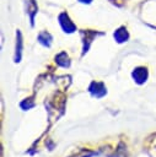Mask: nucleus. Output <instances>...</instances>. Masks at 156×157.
<instances>
[{
    "label": "nucleus",
    "mask_w": 156,
    "mask_h": 157,
    "mask_svg": "<svg viewBox=\"0 0 156 157\" xmlns=\"http://www.w3.org/2000/svg\"><path fill=\"white\" fill-rule=\"evenodd\" d=\"M55 63L59 66H63V67H69L70 66V59H69V56L65 52H61L55 56Z\"/></svg>",
    "instance_id": "6"
},
{
    "label": "nucleus",
    "mask_w": 156,
    "mask_h": 157,
    "mask_svg": "<svg viewBox=\"0 0 156 157\" xmlns=\"http://www.w3.org/2000/svg\"><path fill=\"white\" fill-rule=\"evenodd\" d=\"M88 91H90V93H91L93 97H96V98H102V97L107 93V90H106L104 85H103L102 82H96V81L91 82V85H90V87H88Z\"/></svg>",
    "instance_id": "2"
},
{
    "label": "nucleus",
    "mask_w": 156,
    "mask_h": 157,
    "mask_svg": "<svg viewBox=\"0 0 156 157\" xmlns=\"http://www.w3.org/2000/svg\"><path fill=\"white\" fill-rule=\"evenodd\" d=\"M27 12L29 13V17H31V23L33 25V18H34V13L37 12V5L34 2V0H29L28 1V5H27Z\"/></svg>",
    "instance_id": "9"
},
{
    "label": "nucleus",
    "mask_w": 156,
    "mask_h": 157,
    "mask_svg": "<svg viewBox=\"0 0 156 157\" xmlns=\"http://www.w3.org/2000/svg\"><path fill=\"white\" fill-rule=\"evenodd\" d=\"M79 1H81V2H84V4H88V2H91L92 0H79Z\"/></svg>",
    "instance_id": "10"
},
{
    "label": "nucleus",
    "mask_w": 156,
    "mask_h": 157,
    "mask_svg": "<svg viewBox=\"0 0 156 157\" xmlns=\"http://www.w3.org/2000/svg\"><path fill=\"white\" fill-rule=\"evenodd\" d=\"M98 34H102V33H98L96 31H82L81 32V36H82V43H84V50H82V54H85L88 48H90V44L92 42V39L98 36Z\"/></svg>",
    "instance_id": "4"
},
{
    "label": "nucleus",
    "mask_w": 156,
    "mask_h": 157,
    "mask_svg": "<svg viewBox=\"0 0 156 157\" xmlns=\"http://www.w3.org/2000/svg\"><path fill=\"white\" fill-rule=\"evenodd\" d=\"M131 75H133L134 81H135L136 83L141 85V83H144V82L147 80L149 71H147V69H146L145 66H139V67H136V69L133 71Z\"/></svg>",
    "instance_id": "3"
},
{
    "label": "nucleus",
    "mask_w": 156,
    "mask_h": 157,
    "mask_svg": "<svg viewBox=\"0 0 156 157\" xmlns=\"http://www.w3.org/2000/svg\"><path fill=\"white\" fill-rule=\"evenodd\" d=\"M38 40H39L41 44H43L45 47H49L50 43H52V36L48 32H41L39 36H38Z\"/></svg>",
    "instance_id": "8"
},
{
    "label": "nucleus",
    "mask_w": 156,
    "mask_h": 157,
    "mask_svg": "<svg viewBox=\"0 0 156 157\" xmlns=\"http://www.w3.org/2000/svg\"><path fill=\"white\" fill-rule=\"evenodd\" d=\"M59 23H60L61 28H63L65 32H68V33H71V32H74V31L76 29V26H75L74 22L70 20V17L68 16L66 12H61V13L59 15Z\"/></svg>",
    "instance_id": "1"
},
{
    "label": "nucleus",
    "mask_w": 156,
    "mask_h": 157,
    "mask_svg": "<svg viewBox=\"0 0 156 157\" xmlns=\"http://www.w3.org/2000/svg\"><path fill=\"white\" fill-rule=\"evenodd\" d=\"M129 38V33L127 31L125 27H120L118 28L115 32H114V39L118 42V43H123V42H127Z\"/></svg>",
    "instance_id": "5"
},
{
    "label": "nucleus",
    "mask_w": 156,
    "mask_h": 157,
    "mask_svg": "<svg viewBox=\"0 0 156 157\" xmlns=\"http://www.w3.org/2000/svg\"><path fill=\"white\" fill-rule=\"evenodd\" d=\"M21 53H22V38L21 33L17 31V42H16V55H15V61L18 63L21 59Z\"/></svg>",
    "instance_id": "7"
}]
</instances>
